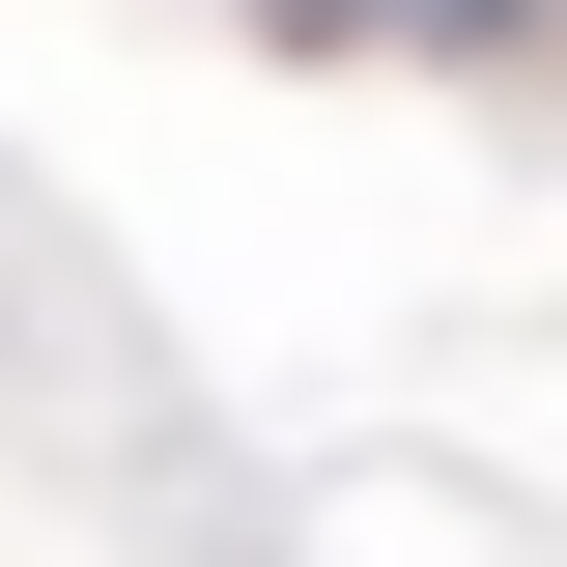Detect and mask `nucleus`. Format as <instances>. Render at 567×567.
<instances>
[{"label":"nucleus","mask_w":567,"mask_h":567,"mask_svg":"<svg viewBox=\"0 0 567 567\" xmlns=\"http://www.w3.org/2000/svg\"><path fill=\"white\" fill-rule=\"evenodd\" d=\"M284 29H539V0H284Z\"/></svg>","instance_id":"obj_1"}]
</instances>
